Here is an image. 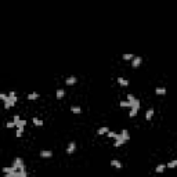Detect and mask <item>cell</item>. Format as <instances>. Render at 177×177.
Returning <instances> with one entry per match:
<instances>
[{"instance_id": "9", "label": "cell", "mask_w": 177, "mask_h": 177, "mask_svg": "<svg viewBox=\"0 0 177 177\" xmlns=\"http://www.w3.org/2000/svg\"><path fill=\"white\" fill-rule=\"evenodd\" d=\"M120 137H122L123 140H125V141H127V140L130 138V136H129V132L126 130V129H123V130H122V134H120Z\"/></svg>"}, {"instance_id": "30", "label": "cell", "mask_w": 177, "mask_h": 177, "mask_svg": "<svg viewBox=\"0 0 177 177\" xmlns=\"http://www.w3.org/2000/svg\"><path fill=\"white\" fill-rule=\"evenodd\" d=\"M6 126H7L8 129H11V127H15V122H7V123H6Z\"/></svg>"}, {"instance_id": "27", "label": "cell", "mask_w": 177, "mask_h": 177, "mask_svg": "<svg viewBox=\"0 0 177 177\" xmlns=\"http://www.w3.org/2000/svg\"><path fill=\"white\" fill-rule=\"evenodd\" d=\"M18 177H28L26 170H20V172H18Z\"/></svg>"}, {"instance_id": "16", "label": "cell", "mask_w": 177, "mask_h": 177, "mask_svg": "<svg viewBox=\"0 0 177 177\" xmlns=\"http://www.w3.org/2000/svg\"><path fill=\"white\" fill-rule=\"evenodd\" d=\"M155 93L159 94V96H163V94H166V89L165 87H158V89H155Z\"/></svg>"}, {"instance_id": "7", "label": "cell", "mask_w": 177, "mask_h": 177, "mask_svg": "<svg viewBox=\"0 0 177 177\" xmlns=\"http://www.w3.org/2000/svg\"><path fill=\"white\" fill-rule=\"evenodd\" d=\"M165 169H166V165H165V163H160V165H158V166L155 167V172L156 173H162Z\"/></svg>"}, {"instance_id": "4", "label": "cell", "mask_w": 177, "mask_h": 177, "mask_svg": "<svg viewBox=\"0 0 177 177\" xmlns=\"http://www.w3.org/2000/svg\"><path fill=\"white\" fill-rule=\"evenodd\" d=\"M14 105H15V101L11 100V98H8V97H7V100L4 101V108H6V109H10V108L14 107Z\"/></svg>"}, {"instance_id": "19", "label": "cell", "mask_w": 177, "mask_h": 177, "mask_svg": "<svg viewBox=\"0 0 177 177\" xmlns=\"http://www.w3.org/2000/svg\"><path fill=\"white\" fill-rule=\"evenodd\" d=\"M32 122H33V125H36V126H43V120H40L39 118H33Z\"/></svg>"}, {"instance_id": "31", "label": "cell", "mask_w": 177, "mask_h": 177, "mask_svg": "<svg viewBox=\"0 0 177 177\" xmlns=\"http://www.w3.org/2000/svg\"><path fill=\"white\" fill-rule=\"evenodd\" d=\"M7 97H8L7 94H4V93H0V100H1V101H6V100H7Z\"/></svg>"}, {"instance_id": "21", "label": "cell", "mask_w": 177, "mask_h": 177, "mask_svg": "<svg viewBox=\"0 0 177 177\" xmlns=\"http://www.w3.org/2000/svg\"><path fill=\"white\" fill-rule=\"evenodd\" d=\"M107 136L108 137H109V138H118V133H114V132H111V130H109V132L107 133Z\"/></svg>"}, {"instance_id": "26", "label": "cell", "mask_w": 177, "mask_h": 177, "mask_svg": "<svg viewBox=\"0 0 177 177\" xmlns=\"http://www.w3.org/2000/svg\"><path fill=\"white\" fill-rule=\"evenodd\" d=\"M137 111H138V109H136V108H132V111L129 112V116H130V118L136 116V115H137Z\"/></svg>"}, {"instance_id": "8", "label": "cell", "mask_w": 177, "mask_h": 177, "mask_svg": "<svg viewBox=\"0 0 177 177\" xmlns=\"http://www.w3.org/2000/svg\"><path fill=\"white\" fill-rule=\"evenodd\" d=\"M111 165H112L114 167H116V169H122V163L119 162L118 159H112V160H111Z\"/></svg>"}, {"instance_id": "10", "label": "cell", "mask_w": 177, "mask_h": 177, "mask_svg": "<svg viewBox=\"0 0 177 177\" xmlns=\"http://www.w3.org/2000/svg\"><path fill=\"white\" fill-rule=\"evenodd\" d=\"M25 125H26V120H24V119H20L18 122H15V126H17L18 129H24Z\"/></svg>"}, {"instance_id": "2", "label": "cell", "mask_w": 177, "mask_h": 177, "mask_svg": "<svg viewBox=\"0 0 177 177\" xmlns=\"http://www.w3.org/2000/svg\"><path fill=\"white\" fill-rule=\"evenodd\" d=\"M141 61H142V58L140 56H134L133 57V59H132V66L133 68H138L140 64H141Z\"/></svg>"}, {"instance_id": "11", "label": "cell", "mask_w": 177, "mask_h": 177, "mask_svg": "<svg viewBox=\"0 0 177 177\" xmlns=\"http://www.w3.org/2000/svg\"><path fill=\"white\" fill-rule=\"evenodd\" d=\"M108 132H109V129H108L107 126H102V127H100V129L97 130V133H98L100 136H101V134H107Z\"/></svg>"}, {"instance_id": "17", "label": "cell", "mask_w": 177, "mask_h": 177, "mask_svg": "<svg viewBox=\"0 0 177 177\" xmlns=\"http://www.w3.org/2000/svg\"><path fill=\"white\" fill-rule=\"evenodd\" d=\"M64 94H65V90H64V89H58L57 93H56V96H57V98H62Z\"/></svg>"}, {"instance_id": "1", "label": "cell", "mask_w": 177, "mask_h": 177, "mask_svg": "<svg viewBox=\"0 0 177 177\" xmlns=\"http://www.w3.org/2000/svg\"><path fill=\"white\" fill-rule=\"evenodd\" d=\"M13 166H15L17 169H20V170H25L22 158H15V159H14V163H13Z\"/></svg>"}, {"instance_id": "23", "label": "cell", "mask_w": 177, "mask_h": 177, "mask_svg": "<svg viewBox=\"0 0 177 177\" xmlns=\"http://www.w3.org/2000/svg\"><path fill=\"white\" fill-rule=\"evenodd\" d=\"M71 111H72L73 114H80L82 109H80V107H75V105H73V107H71Z\"/></svg>"}, {"instance_id": "29", "label": "cell", "mask_w": 177, "mask_h": 177, "mask_svg": "<svg viewBox=\"0 0 177 177\" xmlns=\"http://www.w3.org/2000/svg\"><path fill=\"white\" fill-rule=\"evenodd\" d=\"M4 177H18V172H13V173H6Z\"/></svg>"}, {"instance_id": "32", "label": "cell", "mask_w": 177, "mask_h": 177, "mask_svg": "<svg viewBox=\"0 0 177 177\" xmlns=\"http://www.w3.org/2000/svg\"><path fill=\"white\" fill-rule=\"evenodd\" d=\"M133 54H125V56H123V59H133Z\"/></svg>"}, {"instance_id": "34", "label": "cell", "mask_w": 177, "mask_h": 177, "mask_svg": "<svg viewBox=\"0 0 177 177\" xmlns=\"http://www.w3.org/2000/svg\"><path fill=\"white\" fill-rule=\"evenodd\" d=\"M18 120H20V116H18V115H15V116H14V122H18Z\"/></svg>"}, {"instance_id": "24", "label": "cell", "mask_w": 177, "mask_h": 177, "mask_svg": "<svg viewBox=\"0 0 177 177\" xmlns=\"http://www.w3.org/2000/svg\"><path fill=\"white\" fill-rule=\"evenodd\" d=\"M8 98H11V100H14L15 102H17V96H15V91H10V93H8Z\"/></svg>"}, {"instance_id": "28", "label": "cell", "mask_w": 177, "mask_h": 177, "mask_svg": "<svg viewBox=\"0 0 177 177\" xmlns=\"http://www.w3.org/2000/svg\"><path fill=\"white\" fill-rule=\"evenodd\" d=\"M120 107L122 108H127V107H130V102H129V101H120Z\"/></svg>"}, {"instance_id": "14", "label": "cell", "mask_w": 177, "mask_h": 177, "mask_svg": "<svg viewBox=\"0 0 177 177\" xmlns=\"http://www.w3.org/2000/svg\"><path fill=\"white\" fill-rule=\"evenodd\" d=\"M154 112H155V111H154L152 108H149L148 111H147V114H145V119H147V120H151V118H152Z\"/></svg>"}, {"instance_id": "5", "label": "cell", "mask_w": 177, "mask_h": 177, "mask_svg": "<svg viewBox=\"0 0 177 177\" xmlns=\"http://www.w3.org/2000/svg\"><path fill=\"white\" fill-rule=\"evenodd\" d=\"M76 82H78V78L76 76H69V78H66V80H65L66 86H72V84H75Z\"/></svg>"}, {"instance_id": "12", "label": "cell", "mask_w": 177, "mask_h": 177, "mask_svg": "<svg viewBox=\"0 0 177 177\" xmlns=\"http://www.w3.org/2000/svg\"><path fill=\"white\" fill-rule=\"evenodd\" d=\"M118 83L120 86H129V80L125 79V78H118Z\"/></svg>"}, {"instance_id": "13", "label": "cell", "mask_w": 177, "mask_h": 177, "mask_svg": "<svg viewBox=\"0 0 177 177\" xmlns=\"http://www.w3.org/2000/svg\"><path fill=\"white\" fill-rule=\"evenodd\" d=\"M40 156H42V158H51L53 152L51 151H42V152H40Z\"/></svg>"}, {"instance_id": "20", "label": "cell", "mask_w": 177, "mask_h": 177, "mask_svg": "<svg viewBox=\"0 0 177 177\" xmlns=\"http://www.w3.org/2000/svg\"><path fill=\"white\" fill-rule=\"evenodd\" d=\"M39 98V93H29L28 94V100H36Z\"/></svg>"}, {"instance_id": "25", "label": "cell", "mask_w": 177, "mask_h": 177, "mask_svg": "<svg viewBox=\"0 0 177 177\" xmlns=\"http://www.w3.org/2000/svg\"><path fill=\"white\" fill-rule=\"evenodd\" d=\"M132 108H136V109H138V108H140V101L137 100V98H136V100H134V102L132 104Z\"/></svg>"}, {"instance_id": "18", "label": "cell", "mask_w": 177, "mask_h": 177, "mask_svg": "<svg viewBox=\"0 0 177 177\" xmlns=\"http://www.w3.org/2000/svg\"><path fill=\"white\" fill-rule=\"evenodd\" d=\"M176 166H177V160H176V159L170 160V162L166 165V167H170V169H173V167H176Z\"/></svg>"}, {"instance_id": "3", "label": "cell", "mask_w": 177, "mask_h": 177, "mask_svg": "<svg viewBox=\"0 0 177 177\" xmlns=\"http://www.w3.org/2000/svg\"><path fill=\"white\" fill-rule=\"evenodd\" d=\"M75 149H76V142L75 141H71L69 144H68V147H66V154H73L75 152Z\"/></svg>"}, {"instance_id": "15", "label": "cell", "mask_w": 177, "mask_h": 177, "mask_svg": "<svg viewBox=\"0 0 177 177\" xmlns=\"http://www.w3.org/2000/svg\"><path fill=\"white\" fill-rule=\"evenodd\" d=\"M15 170H17V167L15 166H8V167H3V172L4 173H13V172H15Z\"/></svg>"}, {"instance_id": "33", "label": "cell", "mask_w": 177, "mask_h": 177, "mask_svg": "<svg viewBox=\"0 0 177 177\" xmlns=\"http://www.w3.org/2000/svg\"><path fill=\"white\" fill-rule=\"evenodd\" d=\"M22 133H24V129H18L17 130V137H21Z\"/></svg>"}, {"instance_id": "6", "label": "cell", "mask_w": 177, "mask_h": 177, "mask_svg": "<svg viewBox=\"0 0 177 177\" xmlns=\"http://www.w3.org/2000/svg\"><path fill=\"white\" fill-rule=\"evenodd\" d=\"M123 144H125V140L122 138L120 134H119V136H118V138H115V144H114V145H115V147H122Z\"/></svg>"}, {"instance_id": "22", "label": "cell", "mask_w": 177, "mask_h": 177, "mask_svg": "<svg viewBox=\"0 0 177 177\" xmlns=\"http://www.w3.org/2000/svg\"><path fill=\"white\" fill-rule=\"evenodd\" d=\"M134 100H136V97L133 96V94H130V93H129V94H127V101L130 102V107H132V104L134 102Z\"/></svg>"}]
</instances>
